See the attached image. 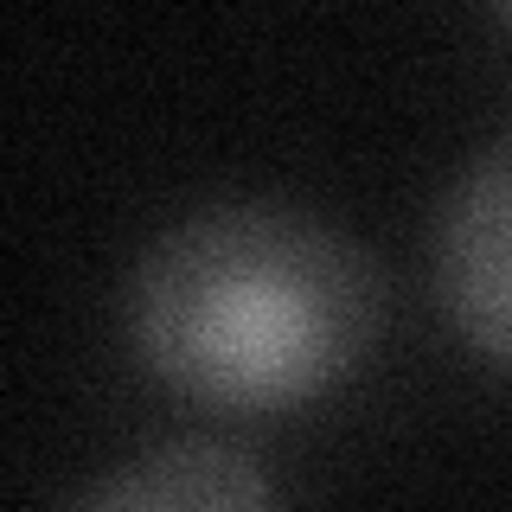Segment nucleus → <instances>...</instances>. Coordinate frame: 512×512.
<instances>
[{
	"label": "nucleus",
	"instance_id": "nucleus-1",
	"mask_svg": "<svg viewBox=\"0 0 512 512\" xmlns=\"http://www.w3.org/2000/svg\"><path fill=\"white\" fill-rule=\"evenodd\" d=\"M391 282L320 212L231 199L173 218L122 282L135 372L173 404L269 423L340 397L384 346Z\"/></svg>",
	"mask_w": 512,
	"mask_h": 512
},
{
	"label": "nucleus",
	"instance_id": "nucleus-2",
	"mask_svg": "<svg viewBox=\"0 0 512 512\" xmlns=\"http://www.w3.org/2000/svg\"><path fill=\"white\" fill-rule=\"evenodd\" d=\"M436 314L480 365L512 378V128L448 186L429 244Z\"/></svg>",
	"mask_w": 512,
	"mask_h": 512
},
{
	"label": "nucleus",
	"instance_id": "nucleus-3",
	"mask_svg": "<svg viewBox=\"0 0 512 512\" xmlns=\"http://www.w3.org/2000/svg\"><path fill=\"white\" fill-rule=\"evenodd\" d=\"M71 500L109 512H244V506H276L282 487L244 448L212 436H173L84 480Z\"/></svg>",
	"mask_w": 512,
	"mask_h": 512
},
{
	"label": "nucleus",
	"instance_id": "nucleus-4",
	"mask_svg": "<svg viewBox=\"0 0 512 512\" xmlns=\"http://www.w3.org/2000/svg\"><path fill=\"white\" fill-rule=\"evenodd\" d=\"M506 13H512V0H506Z\"/></svg>",
	"mask_w": 512,
	"mask_h": 512
}]
</instances>
